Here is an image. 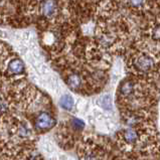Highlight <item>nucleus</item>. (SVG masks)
Instances as JSON below:
<instances>
[{"instance_id":"f257e3e1","label":"nucleus","mask_w":160,"mask_h":160,"mask_svg":"<svg viewBox=\"0 0 160 160\" xmlns=\"http://www.w3.org/2000/svg\"><path fill=\"white\" fill-rule=\"evenodd\" d=\"M40 16L38 0H0V23L25 27L38 22Z\"/></svg>"},{"instance_id":"f03ea898","label":"nucleus","mask_w":160,"mask_h":160,"mask_svg":"<svg viewBox=\"0 0 160 160\" xmlns=\"http://www.w3.org/2000/svg\"><path fill=\"white\" fill-rule=\"evenodd\" d=\"M154 56L155 54L136 47L129 57V65L137 74H148L154 71L156 66Z\"/></svg>"},{"instance_id":"7ed1b4c3","label":"nucleus","mask_w":160,"mask_h":160,"mask_svg":"<svg viewBox=\"0 0 160 160\" xmlns=\"http://www.w3.org/2000/svg\"><path fill=\"white\" fill-rule=\"evenodd\" d=\"M39 18L47 21L52 20L58 15V5L57 0H42L39 2Z\"/></svg>"},{"instance_id":"20e7f679","label":"nucleus","mask_w":160,"mask_h":160,"mask_svg":"<svg viewBox=\"0 0 160 160\" xmlns=\"http://www.w3.org/2000/svg\"><path fill=\"white\" fill-rule=\"evenodd\" d=\"M56 123H57L56 119H54L51 114H48L47 112H42L35 118L34 127L36 130L47 131V130L52 129V127H54Z\"/></svg>"},{"instance_id":"39448f33","label":"nucleus","mask_w":160,"mask_h":160,"mask_svg":"<svg viewBox=\"0 0 160 160\" xmlns=\"http://www.w3.org/2000/svg\"><path fill=\"white\" fill-rule=\"evenodd\" d=\"M25 71L24 63L19 58H12L7 63V72L10 75H22Z\"/></svg>"},{"instance_id":"423d86ee","label":"nucleus","mask_w":160,"mask_h":160,"mask_svg":"<svg viewBox=\"0 0 160 160\" xmlns=\"http://www.w3.org/2000/svg\"><path fill=\"white\" fill-rule=\"evenodd\" d=\"M67 84L72 90H78L82 86V77L78 72H72L67 78Z\"/></svg>"},{"instance_id":"0eeeda50","label":"nucleus","mask_w":160,"mask_h":160,"mask_svg":"<svg viewBox=\"0 0 160 160\" xmlns=\"http://www.w3.org/2000/svg\"><path fill=\"white\" fill-rule=\"evenodd\" d=\"M122 137L127 144H134L138 139V133L134 129H126L122 133Z\"/></svg>"},{"instance_id":"6e6552de","label":"nucleus","mask_w":160,"mask_h":160,"mask_svg":"<svg viewBox=\"0 0 160 160\" xmlns=\"http://www.w3.org/2000/svg\"><path fill=\"white\" fill-rule=\"evenodd\" d=\"M59 105L65 110L71 111V110L74 108V99H72V96L70 95H65L59 100Z\"/></svg>"},{"instance_id":"1a4fd4ad","label":"nucleus","mask_w":160,"mask_h":160,"mask_svg":"<svg viewBox=\"0 0 160 160\" xmlns=\"http://www.w3.org/2000/svg\"><path fill=\"white\" fill-rule=\"evenodd\" d=\"M98 103L100 106L103 107L106 110H111L112 109V98L110 95H105L98 100Z\"/></svg>"},{"instance_id":"9d476101","label":"nucleus","mask_w":160,"mask_h":160,"mask_svg":"<svg viewBox=\"0 0 160 160\" xmlns=\"http://www.w3.org/2000/svg\"><path fill=\"white\" fill-rule=\"evenodd\" d=\"M17 134H18V136L22 137V138H25V137H28L31 134V132L24 124H21L17 128Z\"/></svg>"},{"instance_id":"9b49d317","label":"nucleus","mask_w":160,"mask_h":160,"mask_svg":"<svg viewBox=\"0 0 160 160\" xmlns=\"http://www.w3.org/2000/svg\"><path fill=\"white\" fill-rule=\"evenodd\" d=\"M72 127L74 128L76 131H82L85 127V123L82 120H80V119L74 118L72 120Z\"/></svg>"}]
</instances>
